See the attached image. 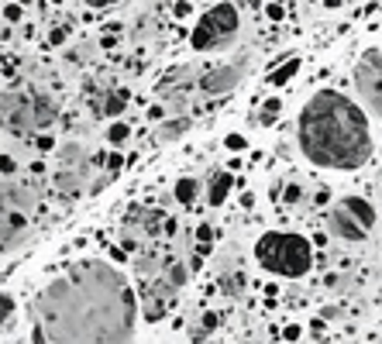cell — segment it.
Wrapping results in <instances>:
<instances>
[{
  "mask_svg": "<svg viewBox=\"0 0 382 344\" xmlns=\"http://www.w3.org/2000/svg\"><path fill=\"white\" fill-rule=\"evenodd\" d=\"M176 296H179V286H172L162 272H159V275H152V279H148V282H141V289H138L141 317H145L148 324H159L172 306H176Z\"/></svg>",
  "mask_w": 382,
  "mask_h": 344,
  "instance_id": "7",
  "label": "cell"
},
{
  "mask_svg": "<svg viewBox=\"0 0 382 344\" xmlns=\"http://www.w3.org/2000/svg\"><path fill=\"white\" fill-rule=\"evenodd\" d=\"M52 3H62V0H52Z\"/></svg>",
  "mask_w": 382,
  "mask_h": 344,
  "instance_id": "37",
  "label": "cell"
},
{
  "mask_svg": "<svg viewBox=\"0 0 382 344\" xmlns=\"http://www.w3.org/2000/svg\"><path fill=\"white\" fill-rule=\"evenodd\" d=\"M279 110H283V103H279V96H269V100L262 103V110H258V124H262V128H269V124H276V117H279Z\"/></svg>",
  "mask_w": 382,
  "mask_h": 344,
  "instance_id": "18",
  "label": "cell"
},
{
  "mask_svg": "<svg viewBox=\"0 0 382 344\" xmlns=\"http://www.w3.org/2000/svg\"><path fill=\"white\" fill-rule=\"evenodd\" d=\"M255 258L272 275L303 279L310 272V265H313V245L303 234H293V231H269V234L258 238Z\"/></svg>",
  "mask_w": 382,
  "mask_h": 344,
  "instance_id": "4",
  "label": "cell"
},
{
  "mask_svg": "<svg viewBox=\"0 0 382 344\" xmlns=\"http://www.w3.org/2000/svg\"><path fill=\"white\" fill-rule=\"evenodd\" d=\"M197 241H200V245H211V241H213L211 224H200V227H197Z\"/></svg>",
  "mask_w": 382,
  "mask_h": 344,
  "instance_id": "25",
  "label": "cell"
},
{
  "mask_svg": "<svg viewBox=\"0 0 382 344\" xmlns=\"http://www.w3.org/2000/svg\"><path fill=\"white\" fill-rule=\"evenodd\" d=\"M125 169V159L114 152V155H107V179H118V172Z\"/></svg>",
  "mask_w": 382,
  "mask_h": 344,
  "instance_id": "22",
  "label": "cell"
},
{
  "mask_svg": "<svg viewBox=\"0 0 382 344\" xmlns=\"http://www.w3.org/2000/svg\"><path fill=\"white\" fill-rule=\"evenodd\" d=\"M3 17H7L10 24H17V21L24 17V10H21V3H7V7H3Z\"/></svg>",
  "mask_w": 382,
  "mask_h": 344,
  "instance_id": "24",
  "label": "cell"
},
{
  "mask_svg": "<svg viewBox=\"0 0 382 344\" xmlns=\"http://www.w3.org/2000/svg\"><path fill=\"white\" fill-rule=\"evenodd\" d=\"M245 73H248V59L241 55V59H234V62H224V66H217V69H207V73L200 76V89H204L207 96L231 93L234 86L245 80Z\"/></svg>",
  "mask_w": 382,
  "mask_h": 344,
  "instance_id": "11",
  "label": "cell"
},
{
  "mask_svg": "<svg viewBox=\"0 0 382 344\" xmlns=\"http://www.w3.org/2000/svg\"><path fill=\"white\" fill-rule=\"evenodd\" d=\"M86 7H97V10H100V7H111V3H118V0H83Z\"/></svg>",
  "mask_w": 382,
  "mask_h": 344,
  "instance_id": "33",
  "label": "cell"
},
{
  "mask_svg": "<svg viewBox=\"0 0 382 344\" xmlns=\"http://www.w3.org/2000/svg\"><path fill=\"white\" fill-rule=\"evenodd\" d=\"M231 186H234V175H231V172H213V179H211V193H207L211 207H220V203L227 200Z\"/></svg>",
  "mask_w": 382,
  "mask_h": 344,
  "instance_id": "13",
  "label": "cell"
},
{
  "mask_svg": "<svg viewBox=\"0 0 382 344\" xmlns=\"http://www.w3.org/2000/svg\"><path fill=\"white\" fill-rule=\"evenodd\" d=\"M299 334H303V327H299V324H290V327L283 331V341H299Z\"/></svg>",
  "mask_w": 382,
  "mask_h": 344,
  "instance_id": "27",
  "label": "cell"
},
{
  "mask_svg": "<svg viewBox=\"0 0 382 344\" xmlns=\"http://www.w3.org/2000/svg\"><path fill=\"white\" fill-rule=\"evenodd\" d=\"M252 203H255V196H252V193H245V196H241V207H245V210H252Z\"/></svg>",
  "mask_w": 382,
  "mask_h": 344,
  "instance_id": "35",
  "label": "cell"
},
{
  "mask_svg": "<svg viewBox=\"0 0 382 344\" xmlns=\"http://www.w3.org/2000/svg\"><path fill=\"white\" fill-rule=\"evenodd\" d=\"M327 227H331V234L341 238V241H365V234H369V227L358 220L355 210H348L344 200H341L331 214H327Z\"/></svg>",
  "mask_w": 382,
  "mask_h": 344,
  "instance_id": "12",
  "label": "cell"
},
{
  "mask_svg": "<svg viewBox=\"0 0 382 344\" xmlns=\"http://www.w3.org/2000/svg\"><path fill=\"white\" fill-rule=\"evenodd\" d=\"M265 14H269V17H272V21H279V17H283V14H286V10H283V7H279V3H269V7H265Z\"/></svg>",
  "mask_w": 382,
  "mask_h": 344,
  "instance_id": "30",
  "label": "cell"
},
{
  "mask_svg": "<svg viewBox=\"0 0 382 344\" xmlns=\"http://www.w3.org/2000/svg\"><path fill=\"white\" fill-rule=\"evenodd\" d=\"M17 3H31V0H17Z\"/></svg>",
  "mask_w": 382,
  "mask_h": 344,
  "instance_id": "36",
  "label": "cell"
},
{
  "mask_svg": "<svg viewBox=\"0 0 382 344\" xmlns=\"http://www.w3.org/2000/svg\"><path fill=\"white\" fill-rule=\"evenodd\" d=\"M14 317V296H7V293H0V331H3V324Z\"/></svg>",
  "mask_w": 382,
  "mask_h": 344,
  "instance_id": "21",
  "label": "cell"
},
{
  "mask_svg": "<svg viewBox=\"0 0 382 344\" xmlns=\"http://www.w3.org/2000/svg\"><path fill=\"white\" fill-rule=\"evenodd\" d=\"M59 166L62 169L55 172V186L62 189V193H80L86 182V175H90V162H86L83 148L80 145H66V148H59Z\"/></svg>",
  "mask_w": 382,
  "mask_h": 344,
  "instance_id": "10",
  "label": "cell"
},
{
  "mask_svg": "<svg viewBox=\"0 0 382 344\" xmlns=\"http://www.w3.org/2000/svg\"><path fill=\"white\" fill-rule=\"evenodd\" d=\"M238 282H241V279H238V275H231V279L224 282V293H231V296H238V293H241V286H238Z\"/></svg>",
  "mask_w": 382,
  "mask_h": 344,
  "instance_id": "28",
  "label": "cell"
},
{
  "mask_svg": "<svg viewBox=\"0 0 382 344\" xmlns=\"http://www.w3.org/2000/svg\"><path fill=\"white\" fill-rule=\"evenodd\" d=\"M10 172H14V159L0 155V175H10Z\"/></svg>",
  "mask_w": 382,
  "mask_h": 344,
  "instance_id": "29",
  "label": "cell"
},
{
  "mask_svg": "<svg viewBox=\"0 0 382 344\" xmlns=\"http://www.w3.org/2000/svg\"><path fill=\"white\" fill-rule=\"evenodd\" d=\"M138 296L125 272L111 261H80L35 300L31 341L121 344L134 338Z\"/></svg>",
  "mask_w": 382,
  "mask_h": 344,
  "instance_id": "1",
  "label": "cell"
},
{
  "mask_svg": "<svg viewBox=\"0 0 382 344\" xmlns=\"http://www.w3.org/2000/svg\"><path fill=\"white\" fill-rule=\"evenodd\" d=\"M38 148H42V152H52V148H55V141H52V138H38Z\"/></svg>",
  "mask_w": 382,
  "mask_h": 344,
  "instance_id": "34",
  "label": "cell"
},
{
  "mask_svg": "<svg viewBox=\"0 0 382 344\" xmlns=\"http://www.w3.org/2000/svg\"><path fill=\"white\" fill-rule=\"evenodd\" d=\"M127 227V248H134L138 241H145V238H155V234H172V227H176V220L166 217L162 210H148V207H138V210H131L125 220Z\"/></svg>",
  "mask_w": 382,
  "mask_h": 344,
  "instance_id": "9",
  "label": "cell"
},
{
  "mask_svg": "<svg viewBox=\"0 0 382 344\" xmlns=\"http://www.w3.org/2000/svg\"><path fill=\"white\" fill-rule=\"evenodd\" d=\"M59 117L55 100L31 89V86H17V89H0V128H7L10 134H38V131L52 128Z\"/></svg>",
  "mask_w": 382,
  "mask_h": 344,
  "instance_id": "3",
  "label": "cell"
},
{
  "mask_svg": "<svg viewBox=\"0 0 382 344\" xmlns=\"http://www.w3.org/2000/svg\"><path fill=\"white\" fill-rule=\"evenodd\" d=\"M224 148H227V152H241V148H248V141H245L241 134H227V138H224Z\"/></svg>",
  "mask_w": 382,
  "mask_h": 344,
  "instance_id": "23",
  "label": "cell"
},
{
  "mask_svg": "<svg viewBox=\"0 0 382 344\" xmlns=\"http://www.w3.org/2000/svg\"><path fill=\"white\" fill-rule=\"evenodd\" d=\"M241 28V17H238V7L220 0L217 7H211L197 24H193V35H190V45L197 52H213V48H224V45L234 42Z\"/></svg>",
  "mask_w": 382,
  "mask_h": 344,
  "instance_id": "5",
  "label": "cell"
},
{
  "mask_svg": "<svg viewBox=\"0 0 382 344\" xmlns=\"http://www.w3.org/2000/svg\"><path fill=\"white\" fill-rule=\"evenodd\" d=\"M299 152L320 169H362L372 155V128L365 110L338 89H317L297 121Z\"/></svg>",
  "mask_w": 382,
  "mask_h": 344,
  "instance_id": "2",
  "label": "cell"
},
{
  "mask_svg": "<svg viewBox=\"0 0 382 344\" xmlns=\"http://www.w3.org/2000/svg\"><path fill=\"white\" fill-rule=\"evenodd\" d=\"M48 42H52V45H62V42H66V28H55V31L48 35Z\"/></svg>",
  "mask_w": 382,
  "mask_h": 344,
  "instance_id": "31",
  "label": "cell"
},
{
  "mask_svg": "<svg viewBox=\"0 0 382 344\" xmlns=\"http://www.w3.org/2000/svg\"><path fill=\"white\" fill-rule=\"evenodd\" d=\"M42 203V189L24 179H0V210L7 214H35Z\"/></svg>",
  "mask_w": 382,
  "mask_h": 344,
  "instance_id": "8",
  "label": "cell"
},
{
  "mask_svg": "<svg viewBox=\"0 0 382 344\" xmlns=\"http://www.w3.org/2000/svg\"><path fill=\"white\" fill-rule=\"evenodd\" d=\"M186 131H190V117H176V121H166L162 128L155 131V141H166V145H169L176 138H183Z\"/></svg>",
  "mask_w": 382,
  "mask_h": 344,
  "instance_id": "14",
  "label": "cell"
},
{
  "mask_svg": "<svg viewBox=\"0 0 382 344\" xmlns=\"http://www.w3.org/2000/svg\"><path fill=\"white\" fill-rule=\"evenodd\" d=\"M297 69H299V59H286L279 69H272V73H269V83H272V86H286L293 76H297Z\"/></svg>",
  "mask_w": 382,
  "mask_h": 344,
  "instance_id": "15",
  "label": "cell"
},
{
  "mask_svg": "<svg viewBox=\"0 0 382 344\" xmlns=\"http://www.w3.org/2000/svg\"><path fill=\"white\" fill-rule=\"evenodd\" d=\"M127 138H131V128H127L125 121H114V124L107 128V141H111V145H121Z\"/></svg>",
  "mask_w": 382,
  "mask_h": 344,
  "instance_id": "20",
  "label": "cell"
},
{
  "mask_svg": "<svg viewBox=\"0 0 382 344\" xmlns=\"http://www.w3.org/2000/svg\"><path fill=\"white\" fill-rule=\"evenodd\" d=\"M197 193H200V182H197L193 175H183V179L176 182V200H179V203H193Z\"/></svg>",
  "mask_w": 382,
  "mask_h": 344,
  "instance_id": "16",
  "label": "cell"
},
{
  "mask_svg": "<svg viewBox=\"0 0 382 344\" xmlns=\"http://www.w3.org/2000/svg\"><path fill=\"white\" fill-rule=\"evenodd\" d=\"M125 107H127V93H125V89H111V93L104 96V114H107V117H118Z\"/></svg>",
  "mask_w": 382,
  "mask_h": 344,
  "instance_id": "17",
  "label": "cell"
},
{
  "mask_svg": "<svg viewBox=\"0 0 382 344\" xmlns=\"http://www.w3.org/2000/svg\"><path fill=\"white\" fill-rule=\"evenodd\" d=\"M355 89H358V100L365 103V110L372 117H379L382 124V52H365L355 66Z\"/></svg>",
  "mask_w": 382,
  "mask_h": 344,
  "instance_id": "6",
  "label": "cell"
},
{
  "mask_svg": "<svg viewBox=\"0 0 382 344\" xmlns=\"http://www.w3.org/2000/svg\"><path fill=\"white\" fill-rule=\"evenodd\" d=\"M217 324H220V317H217V313H204V320H200V327H197V331H193V327H190V341H207V334H211L213 327H217Z\"/></svg>",
  "mask_w": 382,
  "mask_h": 344,
  "instance_id": "19",
  "label": "cell"
},
{
  "mask_svg": "<svg viewBox=\"0 0 382 344\" xmlns=\"http://www.w3.org/2000/svg\"><path fill=\"white\" fill-rule=\"evenodd\" d=\"M299 196H303V189H299L297 182H293V186H286V193H283V200H286V203H299Z\"/></svg>",
  "mask_w": 382,
  "mask_h": 344,
  "instance_id": "26",
  "label": "cell"
},
{
  "mask_svg": "<svg viewBox=\"0 0 382 344\" xmlns=\"http://www.w3.org/2000/svg\"><path fill=\"white\" fill-rule=\"evenodd\" d=\"M190 10H193V7H190V3H186V0H179V3H176V17H186V14H190Z\"/></svg>",
  "mask_w": 382,
  "mask_h": 344,
  "instance_id": "32",
  "label": "cell"
}]
</instances>
